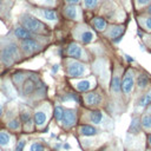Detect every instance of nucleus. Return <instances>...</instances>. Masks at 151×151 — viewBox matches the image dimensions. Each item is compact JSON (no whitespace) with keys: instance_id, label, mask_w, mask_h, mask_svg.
<instances>
[{"instance_id":"1","label":"nucleus","mask_w":151,"mask_h":151,"mask_svg":"<svg viewBox=\"0 0 151 151\" xmlns=\"http://www.w3.org/2000/svg\"><path fill=\"white\" fill-rule=\"evenodd\" d=\"M20 22L22 27H25L27 31L32 32L33 34H44L47 33V27L45 24H42L37 18L29 15V14H22L20 15Z\"/></svg>"},{"instance_id":"2","label":"nucleus","mask_w":151,"mask_h":151,"mask_svg":"<svg viewBox=\"0 0 151 151\" xmlns=\"http://www.w3.org/2000/svg\"><path fill=\"white\" fill-rule=\"evenodd\" d=\"M45 91L44 84L37 77H27L22 81V93L25 96H32L33 93H40Z\"/></svg>"},{"instance_id":"3","label":"nucleus","mask_w":151,"mask_h":151,"mask_svg":"<svg viewBox=\"0 0 151 151\" xmlns=\"http://www.w3.org/2000/svg\"><path fill=\"white\" fill-rule=\"evenodd\" d=\"M18 58H19V48L14 42H9L0 51V59L7 66L12 65Z\"/></svg>"},{"instance_id":"4","label":"nucleus","mask_w":151,"mask_h":151,"mask_svg":"<svg viewBox=\"0 0 151 151\" xmlns=\"http://www.w3.org/2000/svg\"><path fill=\"white\" fill-rule=\"evenodd\" d=\"M88 73V68L85 64L77 60H67V74L70 77H83Z\"/></svg>"},{"instance_id":"5","label":"nucleus","mask_w":151,"mask_h":151,"mask_svg":"<svg viewBox=\"0 0 151 151\" xmlns=\"http://www.w3.org/2000/svg\"><path fill=\"white\" fill-rule=\"evenodd\" d=\"M67 54L74 59H79V60H86L87 59V55L85 53V51L81 48L80 45L76 44V42H72L68 45L67 47Z\"/></svg>"},{"instance_id":"6","label":"nucleus","mask_w":151,"mask_h":151,"mask_svg":"<svg viewBox=\"0 0 151 151\" xmlns=\"http://www.w3.org/2000/svg\"><path fill=\"white\" fill-rule=\"evenodd\" d=\"M20 47H21V50L26 54H33V53L40 51V48H41V46L34 39H25V40H21Z\"/></svg>"},{"instance_id":"7","label":"nucleus","mask_w":151,"mask_h":151,"mask_svg":"<svg viewBox=\"0 0 151 151\" xmlns=\"http://www.w3.org/2000/svg\"><path fill=\"white\" fill-rule=\"evenodd\" d=\"M133 86H134V78H133V72L131 70H129L124 78H123V81H122V91L125 93V94H130L133 90Z\"/></svg>"},{"instance_id":"8","label":"nucleus","mask_w":151,"mask_h":151,"mask_svg":"<svg viewBox=\"0 0 151 151\" xmlns=\"http://www.w3.org/2000/svg\"><path fill=\"white\" fill-rule=\"evenodd\" d=\"M77 120V112L73 109H66L64 111V117L61 119V125L65 129H70L76 124Z\"/></svg>"},{"instance_id":"9","label":"nucleus","mask_w":151,"mask_h":151,"mask_svg":"<svg viewBox=\"0 0 151 151\" xmlns=\"http://www.w3.org/2000/svg\"><path fill=\"white\" fill-rule=\"evenodd\" d=\"M48 117H50V114H48V112H46L45 107H40V109H38V110L34 112L33 120H34L35 125H37L39 129H41V127H44L45 124L47 123Z\"/></svg>"},{"instance_id":"10","label":"nucleus","mask_w":151,"mask_h":151,"mask_svg":"<svg viewBox=\"0 0 151 151\" xmlns=\"http://www.w3.org/2000/svg\"><path fill=\"white\" fill-rule=\"evenodd\" d=\"M33 13L37 14L38 17H40L41 19H44L46 21H50V22H54L58 19V15L53 9H47V8L38 9V11H33Z\"/></svg>"},{"instance_id":"11","label":"nucleus","mask_w":151,"mask_h":151,"mask_svg":"<svg viewBox=\"0 0 151 151\" xmlns=\"http://www.w3.org/2000/svg\"><path fill=\"white\" fill-rule=\"evenodd\" d=\"M74 87L80 91V92H86L88 90H91L94 84H96V80L94 78H87V79H83V80H78V81H74Z\"/></svg>"},{"instance_id":"12","label":"nucleus","mask_w":151,"mask_h":151,"mask_svg":"<svg viewBox=\"0 0 151 151\" xmlns=\"http://www.w3.org/2000/svg\"><path fill=\"white\" fill-rule=\"evenodd\" d=\"M77 37H78V39H79L81 42H84V44H90V42H92V41L96 39L94 33H93L91 29H88L87 27H83V29L77 34Z\"/></svg>"},{"instance_id":"13","label":"nucleus","mask_w":151,"mask_h":151,"mask_svg":"<svg viewBox=\"0 0 151 151\" xmlns=\"http://www.w3.org/2000/svg\"><path fill=\"white\" fill-rule=\"evenodd\" d=\"M84 99L88 106H97L101 103V96L98 92H88L84 96Z\"/></svg>"},{"instance_id":"14","label":"nucleus","mask_w":151,"mask_h":151,"mask_svg":"<svg viewBox=\"0 0 151 151\" xmlns=\"http://www.w3.org/2000/svg\"><path fill=\"white\" fill-rule=\"evenodd\" d=\"M64 14L72 20H79L80 19V8L77 7L76 5H70L67 7H65L64 9Z\"/></svg>"},{"instance_id":"15","label":"nucleus","mask_w":151,"mask_h":151,"mask_svg":"<svg viewBox=\"0 0 151 151\" xmlns=\"http://www.w3.org/2000/svg\"><path fill=\"white\" fill-rule=\"evenodd\" d=\"M14 35H15V38H18V39H20V40L33 39V38H34V34H33L32 32L27 31V29H26L25 27H22V26L15 27V29H14Z\"/></svg>"},{"instance_id":"16","label":"nucleus","mask_w":151,"mask_h":151,"mask_svg":"<svg viewBox=\"0 0 151 151\" xmlns=\"http://www.w3.org/2000/svg\"><path fill=\"white\" fill-rule=\"evenodd\" d=\"M123 32H124V27H123V26H113V27H111L110 31L107 32V35H109L111 39H114L116 41H118V40L120 39Z\"/></svg>"},{"instance_id":"17","label":"nucleus","mask_w":151,"mask_h":151,"mask_svg":"<svg viewBox=\"0 0 151 151\" xmlns=\"http://www.w3.org/2000/svg\"><path fill=\"white\" fill-rule=\"evenodd\" d=\"M79 132H80L81 136L92 137V136H96L98 133V130L92 125H81L80 129H79Z\"/></svg>"},{"instance_id":"18","label":"nucleus","mask_w":151,"mask_h":151,"mask_svg":"<svg viewBox=\"0 0 151 151\" xmlns=\"http://www.w3.org/2000/svg\"><path fill=\"white\" fill-rule=\"evenodd\" d=\"M90 120H91V123H93L96 125H100L104 122V114L100 111H98V110L92 111L90 113Z\"/></svg>"},{"instance_id":"19","label":"nucleus","mask_w":151,"mask_h":151,"mask_svg":"<svg viewBox=\"0 0 151 151\" xmlns=\"http://www.w3.org/2000/svg\"><path fill=\"white\" fill-rule=\"evenodd\" d=\"M12 136L7 133L6 131H0V146L8 147L12 144Z\"/></svg>"},{"instance_id":"20","label":"nucleus","mask_w":151,"mask_h":151,"mask_svg":"<svg viewBox=\"0 0 151 151\" xmlns=\"http://www.w3.org/2000/svg\"><path fill=\"white\" fill-rule=\"evenodd\" d=\"M149 104H151V91L146 92L145 94H143V96L139 98V100H138V103H137V106H138L139 109H144V107H146Z\"/></svg>"},{"instance_id":"21","label":"nucleus","mask_w":151,"mask_h":151,"mask_svg":"<svg viewBox=\"0 0 151 151\" xmlns=\"http://www.w3.org/2000/svg\"><path fill=\"white\" fill-rule=\"evenodd\" d=\"M20 117H21V122H22V124L25 125V127L28 129V130H32V117H31L29 112L24 111Z\"/></svg>"},{"instance_id":"22","label":"nucleus","mask_w":151,"mask_h":151,"mask_svg":"<svg viewBox=\"0 0 151 151\" xmlns=\"http://www.w3.org/2000/svg\"><path fill=\"white\" fill-rule=\"evenodd\" d=\"M140 124L145 131H149L151 133V114H144L140 119Z\"/></svg>"},{"instance_id":"23","label":"nucleus","mask_w":151,"mask_h":151,"mask_svg":"<svg viewBox=\"0 0 151 151\" xmlns=\"http://www.w3.org/2000/svg\"><path fill=\"white\" fill-rule=\"evenodd\" d=\"M140 127H142V124H140V120L137 119V118H133L132 122H131V125H130V129H129V132L130 133H139L140 131Z\"/></svg>"},{"instance_id":"24","label":"nucleus","mask_w":151,"mask_h":151,"mask_svg":"<svg viewBox=\"0 0 151 151\" xmlns=\"http://www.w3.org/2000/svg\"><path fill=\"white\" fill-rule=\"evenodd\" d=\"M111 90H112V92H114V93L120 92V90H122V81H120V78H119L118 76H114V77L112 78Z\"/></svg>"},{"instance_id":"25","label":"nucleus","mask_w":151,"mask_h":151,"mask_svg":"<svg viewBox=\"0 0 151 151\" xmlns=\"http://www.w3.org/2000/svg\"><path fill=\"white\" fill-rule=\"evenodd\" d=\"M92 24H93L94 28L98 31H104L106 28V21L103 18H94L92 20Z\"/></svg>"},{"instance_id":"26","label":"nucleus","mask_w":151,"mask_h":151,"mask_svg":"<svg viewBox=\"0 0 151 151\" xmlns=\"http://www.w3.org/2000/svg\"><path fill=\"white\" fill-rule=\"evenodd\" d=\"M147 84H149V78H147V76H145V74L138 76V78H137V86H138L139 88H145V87L147 86Z\"/></svg>"},{"instance_id":"27","label":"nucleus","mask_w":151,"mask_h":151,"mask_svg":"<svg viewBox=\"0 0 151 151\" xmlns=\"http://www.w3.org/2000/svg\"><path fill=\"white\" fill-rule=\"evenodd\" d=\"M7 126L9 127V130H13V131L19 130L20 129V120H19V118H14V119L9 120L7 123Z\"/></svg>"},{"instance_id":"28","label":"nucleus","mask_w":151,"mask_h":151,"mask_svg":"<svg viewBox=\"0 0 151 151\" xmlns=\"http://www.w3.org/2000/svg\"><path fill=\"white\" fill-rule=\"evenodd\" d=\"M29 151H45V146L40 142H33L29 145Z\"/></svg>"},{"instance_id":"29","label":"nucleus","mask_w":151,"mask_h":151,"mask_svg":"<svg viewBox=\"0 0 151 151\" xmlns=\"http://www.w3.org/2000/svg\"><path fill=\"white\" fill-rule=\"evenodd\" d=\"M64 111L65 110L61 106H55V109H54V117H55V119L58 122H61V119L64 117Z\"/></svg>"},{"instance_id":"30","label":"nucleus","mask_w":151,"mask_h":151,"mask_svg":"<svg viewBox=\"0 0 151 151\" xmlns=\"http://www.w3.org/2000/svg\"><path fill=\"white\" fill-rule=\"evenodd\" d=\"M98 0H84V6L87 8H93L94 6H97Z\"/></svg>"},{"instance_id":"31","label":"nucleus","mask_w":151,"mask_h":151,"mask_svg":"<svg viewBox=\"0 0 151 151\" xmlns=\"http://www.w3.org/2000/svg\"><path fill=\"white\" fill-rule=\"evenodd\" d=\"M25 140L24 139H21V140H19L18 143H17V146H15V150L14 151H22L24 150V146H25Z\"/></svg>"},{"instance_id":"32","label":"nucleus","mask_w":151,"mask_h":151,"mask_svg":"<svg viewBox=\"0 0 151 151\" xmlns=\"http://www.w3.org/2000/svg\"><path fill=\"white\" fill-rule=\"evenodd\" d=\"M144 26H145L146 29L151 31V17H149V18L145 19V21H144Z\"/></svg>"},{"instance_id":"33","label":"nucleus","mask_w":151,"mask_h":151,"mask_svg":"<svg viewBox=\"0 0 151 151\" xmlns=\"http://www.w3.org/2000/svg\"><path fill=\"white\" fill-rule=\"evenodd\" d=\"M39 4H46V5H54V0H32Z\"/></svg>"},{"instance_id":"34","label":"nucleus","mask_w":151,"mask_h":151,"mask_svg":"<svg viewBox=\"0 0 151 151\" xmlns=\"http://www.w3.org/2000/svg\"><path fill=\"white\" fill-rule=\"evenodd\" d=\"M151 0H137V4L139 5V6H144V5H146V4H149Z\"/></svg>"},{"instance_id":"35","label":"nucleus","mask_w":151,"mask_h":151,"mask_svg":"<svg viewBox=\"0 0 151 151\" xmlns=\"http://www.w3.org/2000/svg\"><path fill=\"white\" fill-rule=\"evenodd\" d=\"M68 4H71V5H77V4H79L80 2V0H66Z\"/></svg>"},{"instance_id":"36","label":"nucleus","mask_w":151,"mask_h":151,"mask_svg":"<svg viewBox=\"0 0 151 151\" xmlns=\"http://www.w3.org/2000/svg\"><path fill=\"white\" fill-rule=\"evenodd\" d=\"M147 143H149V145H150V147H151V133L147 134Z\"/></svg>"},{"instance_id":"37","label":"nucleus","mask_w":151,"mask_h":151,"mask_svg":"<svg viewBox=\"0 0 151 151\" xmlns=\"http://www.w3.org/2000/svg\"><path fill=\"white\" fill-rule=\"evenodd\" d=\"M58 70H59V65H54V67H53L52 71H53V73H54V72H58Z\"/></svg>"},{"instance_id":"38","label":"nucleus","mask_w":151,"mask_h":151,"mask_svg":"<svg viewBox=\"0 0 151 151\" xmlns=\"http://www.w3.org/2000/svg\"><path fill=\"white\" fill-rule=\"evenodd\" d=\"M70 147H71V146H70V144H67V143H65V144H64V149H65V150H68Z\"/></svg>"},{"instance_id":"39","label":"nucleus","mask_w":151,"mask_h":151,"mask_svg":"<svg viewBox=\"0 0 151 151\" xmlns=\"http://www.w3.org/2000/svg\"><path fill=\"white\" fill-rule=\"evenodd\" d=\"M125 58H126V60H129V61H133V59L130 58V55H125Z\"/></svg>"},{"instance_id":"40","label":"nucleus","mask_w":151,"mask_h":151,"mask_svg":"<svg viewBox=\"0 0 151 151\" xmlns=\"http://www.w3.org/2000/svg\"><path fill=\"white\" fill-rule=\"evenodd\" d=\"M2 111H4V110H2V105L0 104V117H1V114H2Z\"/></svg>"},{"instance_id":"41","label":"nucleus","mask_w":151,"mask_h":151,"mask_svg":"<svg viewBox=\"0 0 151 151\" xmlns=\"http://www.w3.org/2000/svg\"><path fill=\"white\" fill-rule=\"evenodd\" d=\"M147 12H149V13H150V14H151V5H150V6H149V7H147Z\"/></svg>"},{"instance_id":"42","label":"nucleus","mask_w":151,"mask_h":151,"mask_svg":"<svg viewBox=\"0 0 151 151\" xmlns=\"http://www.w3.org/2000/svg\"><path fill=\"white\" fill-rule=\"evenodd\" d=\"M1 6H2V2H1V0H0V9H1Z\"/></svg>"},{"instance_id":"43","label":"nucleus","mask_w":151,"mask_h":151,"mask_svg":"<svg viewBox=\"0 0 151 151\" xmlns=\"http://www.w3.org/2000/svg\"><path fill=\"white\" fill-rule=\"evenodd\" d=\"M149 110H150V112H151V105H150V109H149Z\"/></svg>"}]
</instances>
